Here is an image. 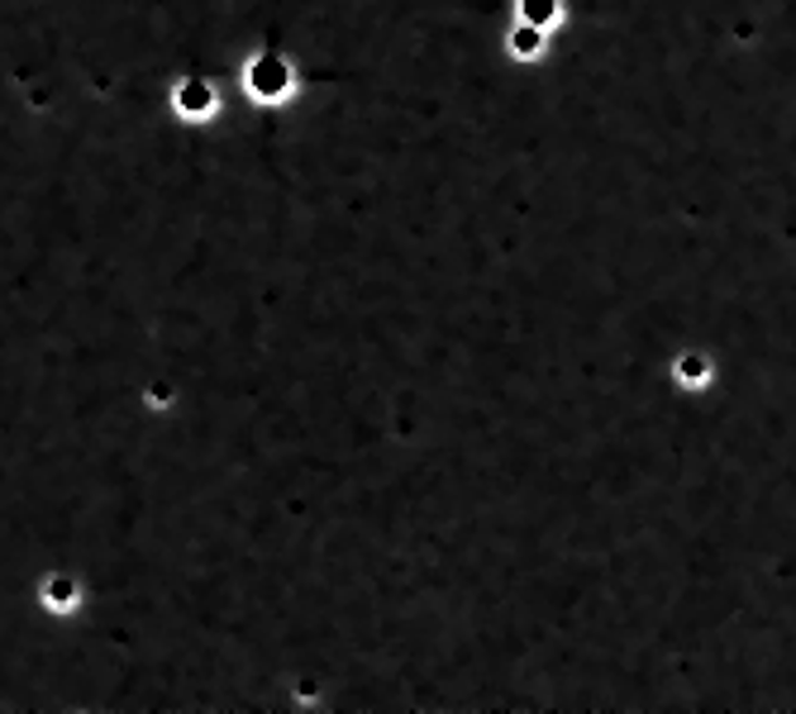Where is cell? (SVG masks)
<instances>
[{
	"label": "cell",
	"mask_w": 796,
	"mask_h": 714,
	"mask_svg": "<svg viewBox=\"0 0 796 714\" xmlns=\"http://www.w3.org/2000/svg\"><path fill=\"white\" fill-rule=\"evenodd\" d=\"M39 605L48 610V615H77L82 610V581L72 572H53L39 586Z\"/></svg>",
	"instance_id": "277c9868"
},
{
	"label": "cell",
	"mask_w": 796,
	"mask_h": 714,
	"mask_svg": "<svg viewBox=\"0 0 796 714\" xmlns=\"http://www.w3.org/2000/svg\"><path fill=\"white\" fill-rule=\"evenodd\" d=\"M148 405H153V410H172V405H177V386H167V381L148 386Z\"/></svg>",
	"instance_id": "52a82bcc"
},
{
	"label": "cell",
	"mask_w": 796,
	"mask_h": 714,
	"mask_svg": "<svg viewBox=\"0 0 796 714\" xmlns=\"http://www.w3.org/2000/svg\"><path fill=\"white\" fill-rule=\"evenodd\" d=\"M515 20L554 34L558 20H563V0H515Z\"/></svg>",
	"instance_id": "8992f818"
},
{
	"label": "cell",
	"mask_w": 796,
	"mask_h": 714,
	"mask_svg": "<svg viewBox=\"0 0 796 714\" xmlns=\"http://www.w3.org/2000/svg\"><path fill=\"white\" fill-rule=\"evenodd\" d=\"M296 86H301V77H296V62L286 53L258 48V53L244 62V96L253 100V105H268V110L291 105Z\"/></svg>",
	"instance_id": "6da1fadb"
},
{
	"label": "cell",
	"mask_w": 796,
	"mask_h": 714,
	"mask_svg": "<svg viewBox=\"0 0 796 714\" xmlns=\"http://www.w3.org/2000/svg\"><path fill=\"white\" fill-rule=\"evenodd\" d=\"M668 372H673V381L682 391H706V386H716V362H711V353H701V348H682Z\"/></svg>",
	"instance_id": "3957f363"
},
{
	"label": "cell",
	"mask_w": 796,
	"mask_h": 714,
	"mask_svg": "<svg viewBox=\"0 0 796 714\" xmlns=\"http://www.w3.org/2000/svg\"><path fill=\"white\" fill-rule=\"evenodd\" d=\"M167 100H172V115L186 120V124H210L220 115V91H215V82H206V77L172 82Z\"/></svg>",
	"instance_id": "7a4b0ae2"
},
{
	"label": "cell",
	"mask_w": 796,
	"mask_h": 714,
	"mask_svg": "<svg viewBox=\"0 0 796 714\" xmlns=\"http://www.w3.org/2000/svg\"><path fill=\"white\" fill-rule=\"evenodd\" d=\"M544 48H549V29H534V24H511V34H506V58L511 62H539Z\"/></svg>",
	"instance_id": "5b68a950"
}]
</instances>
